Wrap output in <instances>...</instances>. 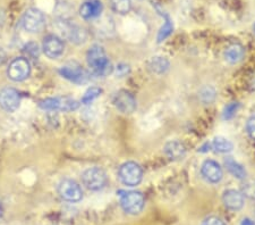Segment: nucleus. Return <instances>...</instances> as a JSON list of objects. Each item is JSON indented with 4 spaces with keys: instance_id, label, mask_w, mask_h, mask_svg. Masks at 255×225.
<instances>
[{
    "instance_id": "obj_10",
    "label": "nucleus",
    "mask_w": 255,
    "mask_h": 225,
    "mask_svg": "<svg viewBox=\"0 0 255 225\" xmlns=\"http://www.w3.org/2000/svg\"><path fill=\"white\" fill-rule=\"evenodd\" d=\"M59 73L65 79L75 82V83H83L88 80L83 67L76 61H69V63L63 65L59 69Z\"/></svg>"
},
{
    "instance_id": "obj_17",
    "label": "nucleus",
    "mask_w": 255,
    "mask_h": 225,
    "mask_svg": "<svg viewBox=\"0 0 255 225\" xmlns=\"http://www.w3.org/2000/svg\"><path fill=\"white\" fill-rule=\"evenodd\" d=\"M164 154L167 155L169 159L171 161H178V159H182L186 155V148L180 141L177 140H171L166 143L164 146Z\"/></svg>"
},
{
    "instance_id": "obj_2",
    "label": "nucleus",
    "mask_w": 255,
    "mask_h": 225,
    "mask_svg": "<svg viewBox=\"0 0 255 225\" xmlns=\"http://www.w3.org/2000/svg\"><path fill=\"white\" fill-rule=\"evenodd\" d=\"M121 197L122 208L125 213L130 215H137L143 211L145 199L144 196L138 191H121L119 192Z\"/></svg>"
},
{
    "instance_id": "obj_25",
    "label": "nucleus",
    "mask_w": 255,
    "mask_h": 225,
    "mask_svg": "<svg viewBox=\"0 0 255 225\" xmlns=\"http://www.w3.org/2000/svg\"><path fill=\"white\" fill-rule=\"evenodd\" d=\"M200 97H201V100H202L204 104H211V102L215 100V98H216L215 89L211 87H207V88L202 89Z\"/></svg>"
},
{
    "instance_id": "obj_16",
    "label": "nucleus",
    "mask_w": 255,
    "mask_h": 225,
    "mask_svg": "<svg viewBox=\"0 0 255 225\" xmlns=\"http://www.w3.org/2000/svg\"><path fill=\"white\" fill-rule=\"evenodd\" d=\"M102 11V3L100 0H88L80 8V14L84 19H92L98 17Z\"/></svg>"
},
{
    "instance_id": "obj_3",
    "label": "nucleus",
    "mask_w": 255,
    "mask_h": 225,
    "mask_svg": "<svg viewBox=\"0 0 255 225\" xmlns=\"http://www.w3.org/2000/svg\"><path fill=\"white\" fill-rule=\"evenodd\" d=\"M40 108L44 110H57V112L69 113L80 107V102L71 97L47 98L39 102Z\"/></svg>"
},
{
    "instance_id": "obj_29",
    "label": "nucleus",
    "mask_w": 255,
    "mask_h": 225,
    "mask_svg": "<svg viewBox=\"0 0 255 225\" xmlns=\"http://www.w3.org/2000/svg\"><path fill=\"white\" fill-rule=\"evenodd\" d=\"M202 225H226V224L221 219L216 218V216H211V218H208L207 220H204Z\"/></svg>"
},
{
    "instance_id": "obj_4",
    "label": "nucleus",
    "mask_w": 255,
    "mask_h": 225,
    "mask_svg": "<svg viewBox=\"0 0 255 225\" xmlns=\"http://www.w3.org/2000/svg\"><path fill=\"white\" fill-rule=\"evenodd\" d=\"M121 181L127 187H135L141 183L143 179L142 167L135 162H126L119 167L118 172Z\"/></svg>"
},
{
    "instance_id": "obj_8",
    "label": "nucleus",
    "mask_w": 255,
    "mask_h": 225,
    "mask_svg": "<svg viewBox=\"0 0 255 225\" xmlns=\"http://www.w3.org/2000/svg\"><path fill=\"white\" fill-rule=\"evenodd\" d=\"M58 194L61 198L71 203L80 202L83 197L81 187L73 180H63L58 184Z\"/></svg>"
},
{
    "instance_id": "obj_19",
    "label": "nucleus",
    "mask_w": 255,
    "mask_h": 225,
    "mask_svg": "<svg viewBox=\"0 0 255 225\" xmlns=\"http://www.w3.org/2000/svg\"><path fill=\"white\" fill-rule=\"evenodd\" d=\"M225 166L234 178H236L238 180H244L245 179V177H246L245 169L241 165L240 163H237L234 158H232V157L226 158L225 159Z\"/></svg>"
},
{
    "instance_id": "obj_30",
    "label": "nucleus",
    "mask_w": 255,
    "mask_h": 225,
    "mask_svg": "<svg viewBox=\"0 0 255 225\" xmlns=\"http://www.w3.org/2000/svg\"><path fill=\"white\" fill-rule=\"evenodd\" d=\"M128 71H129V68H128V66H127V65H119L118 68H117V74L119 76H124L125 74L128 73Z\"/></svg>"
},
{
    "instance_id": "obj_26",
    "label": "nucleus",
    "mask_w": 255,
    "mask_h": 225,
    "mask_svg": "<svg viewBox=\"0 0 255 225\" xmlns=\"http://www.w3.org/2000/svg\"><path fill=\"white\" fill-rule=\"evenodd\" d=\"M238 107H240V104H238V102H230V104L226 106L223 112L224 120H230V118L235 116V114L238 110Z\"/></svg>"
},
{
    "instance_id": "obj_24",
    "label": "nucleus",
    "mask_w": 255,
    "mask_h": 225,
    "mask_svg": "<svg viewBox=\"0 0 255 225\" xmlns=\"http://www.w3.org/2000/svg\"><path fill=\"white\" fill-rule=\"evenodd\" d=\"M102 90L100 88H97V87H92L86 90V92L82 97V102L85 105H89L91 104L92 101H94L97 99V98L101 95Z\"/></svg>"
},
{
    "instance_id": "obj_12",
    "label": "nucleus",
    "mask_w": 255,
    "mask_h": 225,
    "mask_svg": "<svg viewBox=\"0 0 255 225\" xmlns=\"http://www.w3.org/2000/svg\"><path fill=\"white\" fill-rule=\"evenodd\" d=\"M20 96L14 88H5L0 91V107L8 113H13L19 107Z\"/></svg>"
},
{
    "instance_id": "obj_23",
    "label": "nucleus",
    "mask_w": 255,
    "mask_h": 225,
    "mask_svg": "<svg viewBox=\"0 0 255 225\" xmlns=\"http://www.w3.org/2000/svg\"><path fill=\"white\" fill-rule=\"evenodd\" d=\"M172 30H174V25H172L171 19L167 14H164V24L158 33V42H162L163 40H166L172 33Z\"/></svg>"
},
{
    "instance_id": "obj_22",
    "label": "nucleus",
    "mask_w": 255,
    "mask_h": 225,
    "mask_svg": "<svg viewBox=\"0 0 255 225\" xmlns=\"http://www.w3.org/2000/svg\"><path fill=\"white\" fill-rule=\"evenodd\" d=\"M110 3L114 11L121 15L128 14L131 9L130 0H110Z\"/></svg>"
},
{
    "instance_id": "obj_27",
    "label": "nucleus",
    "mask_w": 255,
    "mask_h": 225,
    "mask_svg": "<svg viewBox=\"0 0 255 225\" xmlns=\"http://www.w3.org/2000/svg\"><path fill=\"white\" fill-rule=\"evenodd\" d=\"M24 52H25L27 57H30V58H38L39 57V47L38 44L34 43V42H30L27 43L25 47H24Z\"/></svg>"
},
{
    "instance_id": "obj_21",
    "label": "nucleus",
    "mask_w": 255,
    "mask_h": 225,
    "mask_svg": "<svg viewBox=\"0 0 255 225\" xmlns=\"http://www.w3.org/2000/svg\"><path fill=\"white\" fill-rule=\"evenodd\" d=\"M150 68L157 74H162L169 68V63L163 57H153L150 63Z\"/></svg>"
},
{
    "instance_id": "obj_13",
    "label": "nucleus",
    "mask_w": 255,
    "mask_h": 225,
    "mask_svg": "<svg viewBox=\"0 0 255 225\" xmlns=\"http://www.w3.org/2000/svg\"><path fill=\"white\" fill-rule=\"evenodd\" d=\"M64 48L65 46L63 40L55 34L47 35L43 40V52L49 58H58L59 56L63 55Z\"/></svg>"
},
{
    "instance_id": "obj_33",
    "label": "nucleus",
    "mask_w": 255,
    "mask_h": 225,
    "mask_svg": "<svg viewBox=\"0 0 255 225\" xmlns=\"http://www.w3.org/2000/svg\"><path fill=\"white\" fill-rule=\"evenodd\" d=\"M1 213H2V208H1V203H0V216H1Z\"/></svg>"
},
{
    "instance_id": "obj_15",
    "label": "nucleus",
    "mask_w": 255,
    "mask_h": 225,
    "mask_svg": "<svg viewBox=\"0 0 255 225\" xmlns=\"http://www.w3.org/2000/svg\"><path fill=\"white\" fill-rule=\"evenodd\" d=\"M223 203L230 211H240L244 206V196L235 189L226 190L223 195Z\"/></svg>"
},
{
    "instance_id": "obj_31",
    "label": "nucleus",
    "mask_w": 255,
    "mask_h": 225,
    "mask_svg": "<svg viewBox=\"0 0 255 225\" xmlns=\"http://www.w3.org/2000/svg\"><path fill=\"white\" fill-rule=\"evenodd\" d=\"M6 60V54L2 49H0V65H2Z\"/></svg>"
},
{
    "instance_id": "obj_7",
    "label": "nucleus",
    "mask_w": 255,
    "mask_h": 225,
    "mask_svg": "<svg viewBox=\"0 0 255 225\" xmlns=\"http://www.w3.org/2000/svg\"><path fill=\"white\" fill-rule=\"evenodd\" d=\"M8 77L15 82H20L26 80L30 76L31 73V66L30 63L26 58L19 57V58H15L11 61L9 67H8Z\"/></svg>"
},
{
    "instance_id": "obj_32",
    "label": "nucleus",
    "mask_w": 255,
    "mask_h": 225,
    "mask_svg": "<svg viewBox=\"0 0 255 225\" xmlns=\"http://www.w3.org/2000/svg\"><path fill=\"white\" fill-rule=\"evenodd\" d=\"M241 225H255V223L253 222L252 220H250V219H244V220L242 221Z\"/></svg>"
},
{
    "instance_id": "obj_11",
    "label": "nucleus",
    "mask_w": 255,
    "mask_h": 225,
    "mask_svg": "<svg viewBox=\"0 0 255 225\" xmlns=\"http://www.w3.org/2000/svg\"><path fill=\"white\" fill-rule=\"evenodd\" d=\"M114 105L123 114H131L136 109V99L127 90H121L114 98Z\"/></svg>"
},
{
    "instance_id": "obj_6",
    "label": "nucleus",
    "mask_w": 255,
    "mask_h": 225,
    "mask_svg": "<svg viewBox=\"0 0 255 225\" xmlns=\"http://www.w3.org/2000/svg\"><path fill=\"white\" fill-rule=\"evenodd\" d=\"M22 24L26 31L31 33H38L46 26V17L41 10L36 8H30L24 13Z\"/></svg>"
},
{
    "instance_id": "obj_5",
    "label": "nucleus",
    "mask_w": 255,
    "mask_h": 225,
    "mask_svg": "<svg viewBox=\"0 0 255 225\" xmlns=\"http://www.w3.org/2000/svg\"><path fill=\"white\" fill-rule=\"evenodd\" d=\"M82 181L89 190L98 191L105 188L108 179H107L106 172L100 167H91L82 175Z\"/></svg>"
},
{
    "instance_id": "obj_18",
    "label": "nucleus",
    "mask_w": 255,
    "mask_h": 225,
    "mask_svg": "<svg viewBox=\"0 0 255 225\" xmlns=\"http://www.w3.org/2000/svg\"><path fill=\"white\" fill-rule=\"evenodd\" d=\"M245 49L240 43H233L225 50V59L229 64H237L244 58Z\"/></svg>"
},
{
    "instance_id": "obj_20",
    "label": "nucleus",
    "mask_w": 255,
    "mask_h": 225,
    "mask_svg": "<svg viewBox=\"0 0 255 225\" xmlns=\"http://www.w3.org/2000/svg\"><path fill=\"white\" fill-rule=\"evenodd\" d=\"M210 146H211L212 149H215V151L220 154L230 153L234 148L233 143L223 137H218L213 139V141L211 142V145Z\"/></svg>"
},
{
    "instance_id": "obj_14",
    "label": "nucleus",
    "mask_w": 255,
    "mask_h": 225,
    "mask_svg": "<svg viewBox=\"0 0 255 225\" xmlns=\"http://www.w3.org/2000/svg\"><path fill=\"white\" fill-rule=\"evenodd\" d=\"M201 173H202L203 178L207 180L208 182H211V183L220 182L224 177L221 166L217 162L212 161V159H208V161H205L202 164Z\"/></svg>"
},
{
    "instance_id": "obj_34",
    "label": "nucleus",
    "mask_w": 255,
    "mask_h": 225,
    "mask_svg": "<svg viewBox=\"0 0 255 225\" xmlns=\"http://www.w3.org/2000/svg\"><path fill=\"white\" fill-rule=\"evenodd\" d=\"M254 30H255V24H254Z\"/></svg>"
},
{
    "instance_id": "obj_28",
    "label": "nucleus",
    "mask_w": 255,
    "mask_h": 225,
    "mask_svg": "<svg viewBox=\"0 0 255 225\" xmlns=\"http://www.w3.org/2000/svg\"><path fill=\"white\" fill-rule=\"evenodd\" d=\"M246 130H248L249 136L255 140V115L252 116L248 121V124H246Z\"/></svg>"
},
{
    "instance_id": "obj_1",
    "label": "nucleus",
    "mask_w": 255,
    "mask_h": 225,
    "mask_svg": "<svg viewBox=\"0 0 255 225\" xmlns=\"http://www.w3.org/2000/svg\"><path fill=\"white\" fill-rule=\"evenodd\" d=\"M86 61L94 74L99 76H106L113 71V65L100 44H93L90 47L86 54Z\"/></svg>"
},
{
    "instance_id": "obj_9",
    "label": "nucleus",
    "mask_w": 255,
    "mask_h": 225,
    "mask_svg": "<svg viewBox=\"0 0 255 225\" xmlns=\"http://www.w3.org/2000/svg\"><path fill=\"white\" fill-rule=\"evenodd\" d=\"M58 28L63 36H65L66 39H68L71 42H74L76 44L85 42L86 38H88V33H86L84 28L74 25V24L66 22V20H61Z\"/></svg>"
}]
</instances>
